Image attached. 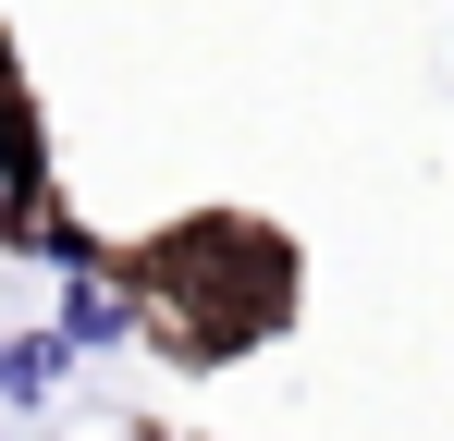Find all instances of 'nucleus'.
I'll return each instance as SVG.
<instances>
[{
  "label": "nucleus",
  "mask_w": 454,
  "mask_h": 441,
  "mask_svg": "<svg viewBox=\"0 0 454 441\" xmlns=\"http://www.w3.org/2000/svg\"><path fill=\"white\" fill-rule=\"evenodd\" d=\"M283 306H295V258H283V233H258V220H184L172 245H148V270H136V319H148L184 368L246 356Z\"/></svg>",
  "instance_id": "1"
},
{
  "label": "nucleus",
  "mask_w": 454,
  "mask_h": 441,
  "mask_svg": "<svg viewBox=\"0 0 454 441\" xmlns=\"http://www.w3.org/2000/svg\"><path fill=\"white\" fill-rule=\"evenodd\" d=\"M62 368H74L62 331H50V344H37V331H0V405H50V392H62Z\"/></svg>",
  "instance_id": "2"
},
{
  "label": "nucleus",
  "mask_w": 454,
  "mask_h": 441,
  "mask_svg": "<svg viewBox=\"0 0 454 441\" xmlns=\"http://www.w3.org/2000/svg\"><path fill=\"white\" fill-rule=\"evenodd\" d=\"M111 331H136V306H123L111 282H86V270H74V319H62V344H111Z\"/></svg>",
  "instance_id": "3"
}]
</instances>
